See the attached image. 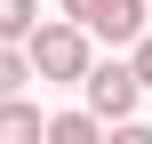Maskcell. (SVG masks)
I'll use <instances>...</instances> for the list:
<instances>
[{
  "label": "cell",
  "mask_w": 152,
  "mask_h": 144,
  "mask_svg": "<svg viewBox=\"0 0 152 144\" xmlns=\"http://www.w3.org/2000/svg\"><path fill=\"white\" fill-rule=\"evenodd\" d=\"M24 64H32V80H88V32L80 24H64V16H40L32 24V40H24Z\"/></svg>",
  "instance_id": "obj_1"
},
{
  "label": "cell",
  "mask_w": 152,
  "mask_h": 144,
  "mask_svg": "<svg viewBox=\"0 0 152 144\" xmlns=\"http://www.w3.org/2000/svg\"><path fill=\"white\" fill-rule=\"evenodd\" d=\"M80 112L88 120H104V128H120V120H136V72H128V56H104V64H88V80H80Z\"/></svg>",
  "instance_id": "obj_2"
},
{
  "label": "cell",
  "mask_w": 152,
  "mask_h": 144,
  "mask_svg": "<svg viewBox=\"0 0 152 144\" xmlns=\"http://www.w3.org/2000/svg\"><path fill=\"white\" fill-rule=\"evenodd\" d=\"M64 24H80L88 40H112V48H136L144 40V0H64Z\"/></svg>",
  "instance_id": "obj_3"
},
{
  "label": "cell",
  "mask_w": 152,
  "mask_h": 144,
  "mask_svg": "<svg viewBox=\"0 0 152 144\" xmlns=\"http://www.w3.org/2000/svg\"><path fill=\"white\" fill-rule=\"evenodd\" d=\"M40 136H48V112L32 96H8L0 104V144H40Z\"/></svg>",
  "instance_id": "obj_4"
},
{
  "label": "cell",
  "mask_w": 152,
  "mask_h": 144,
  "mask_svg": "<svg viewBox=\"0 0 152 144\" xmlns=\"http://www.w3.org/2000/svg\"><path fill=\"white\" fill-rule=\"evenodd\" d=\"M40 144H104V120H88V112H48V136Z\"/></svg>",
  "instance_id": "obj_5"
},
{
  "label": "cell",
  "mask_w": 152,
  "mask_h": 144,
  "mask_svg": "<svg viewBox=\"0 0 152 144\" xmlns=\"http://www.w3.org/2000/svg\"><path fill=\"white\" fill-rule=\"evenodd\" d=\"M40 24V0H0V48H24Z\"/></svg>",
  "instance_id": "obj_6"
},
{
  "label": "cell",
  "mask_w": 152,
  "mask_h": 144,
  "mask_svg": "<svg viewBox=\"0 0 152 144\" xmlns=\"http://www.w3.org/2000/svg\"><path fill=\"white\" fill-rule=\"evenodd\" d=\"M24 80H32L24 48H0V104H8V96H24Z\"/></svg>",
  "instance_id": "obj_7"
},
{
  "label": "cell",
  "mask_w": 152,
  "mask_h": 144,
  "mask_svg": "<svg viewBox=\"0 0 152 144\" xmlns=\"http://www.w3.org/2000/svg\"><path fill=\"white\" fill-rule=\"evenodd\" d=\"M128 72H136V88H152V32L136 40V48H128Z\"/></svg>",
  "instance_id": "obj_8"
},
{
  "label": "cell",
  "mask_w": 152,
  "mask_h": 144,
  "mask_svg": "<svg viewBox=\"0 0 152 144\" xmlns=\"http://www.w3.org/2000/svg\"><path fill=\"white\" fill-rule=\"evenodd\" d=\"M104 144H152V128L144 120H120V128H104Z\"/></svg>",
  "instance_id": "obj_9"
}]
</instances>
